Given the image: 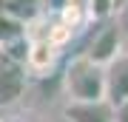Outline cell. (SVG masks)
I'll list each match as a JSON object with an SVG mask.
<instances>
[{
	"label": "cell",
	"mask_w": 128,
	"mask_h": 122,
	"mask_svg": "<svg viewBox=\"0 0 128 122\" xmlns=\"http://www.w3.org/2000/svg\"><path fill=\"white\" fill-rule=\"evenodd\" d=\"M66 91L71 100L88 102V100H105V71L91 57H77L66 71Z\"/></svg>",
	"instance_id": "obj_1"
},
{
	"label": "cell",
	"mask_w": 128,
	"mask_h": 122,
	"mask_svg": "<svg viewBox=\"0 0 128 122\" xmlns=\"http://www.w3.org/2000/svg\"><path fill=\"white\" fill-rule=\"evenodd\" d=\"M105 71V102L117 105L128 97V51L120 48L108 63L102 65Z\"/></svg>",
	"instance_id": "obj_2"
},
{
	"label": "cell",
	"mask_w": 128,
	"mask_h": 122,
	"mask_svg": "<svg viewBox=\"0 0 128 122\" xmlns=\"http://www.w3.org/2000/svg\"><path fill=\"white\" fill-rule=\"evenodd\" d=\"M23 82H26V74L20 60L0 51V105H12L23 94Z\"/></svg>",
	"instance_id": "obj_3"
},
{
	"label": "cell",
	"mask_w": 128,
	"mask_h": 122,
	"mask_svg": "<svg viewBox=\"0 0 128 122\" xmlns=\"http://www.w3.org/2000/svg\"><path fill=\"white\" fill-rule=\"evenodd\" d=\"M66 119H71V122H114V105L105 100H88V102L71 100L68 108H66Z\"/></svg>",
	"instance_id": "obj_4"
},
{
	"label": "cell",
	"mask_w": 128,
	"mask_h": 122,
	"mask_svg": "<svg viewBox=\"0 0 128 122\" xmlns=\"http://www.w3.org/2000/svg\"><path fill=\"white\" fill-rule=\"evenodd\" d=\"M120 48H122V31H120L117 26H105V28H100V31L94 34V40H91V45H88V54L86 57H91L94 63L105 65Z\"/></svg>",
	"instance_id": "obj_5"
},
{
	"label": "cell",
	"mask_w": 128,
	"mask_h": 122,
	"mask_svg": "<svg viewBox=\"0 0 128 122\" xmlns=\"http://www.w3.org/2000/svg\"><path fill=\"white\" fill-rule=\"evenodd\" d=\"M57 48H60V45H54L48 37H43V40L28 43L23 60L28 63V68H32V71H48V68L54 65V60H57Z\"/></svg>",
	"instance_id": "obj_6"
},
{
	"label": "cell",
	"mask_w": 128,
	"mask_h": 122,
	"mask_svg": "<svg viewBox=\"0 0 128 122\" xmlns=\"http://www.w3.org/2000/svg\"><path fill=\"white\" fill-rule=\"evenodd\" d=\"M26 31H23V20L12 17V14L0 11V48H12V45L23 43Z\"/></svg>",
	"instance_id": "obj_7"
},
{
	"label": "cell",
	"mask_w": 128,
	"mask_h": 122,
	"mask_svg": "<svg viewBox=\"0 0 128 122\" xmlns=\"http://www.w3.org/2000/svg\"><path fill=\"white\" fill-rule=\"evenodd\" d=\"M37 9H40V0H0V11L3 14H12L17 20H32Z\"/></svg>",
	"instance_id": "obj_8"
},
{
	"label": "cell",
	"mask_w": 128,
	"mask_h": 122,
	"mask_svg": "<svg viewBox=\"0 0 128 122\" xmlns=\"http://www.w3.org/2000/svg\"><path fill=\"white\" fill-rule=\"evenodd\" d=\"M88 17H91V11H88V0H66V3H63V23H66V26L77 28Z\"/></svg>",
	"instance_id": "obj_9"
},
{
	"label": "cell",
	"mask_w": 128,
	"mask_h": 122,
	"mask_svg": "<svg viewBox=\"0 0 128 122\" xmlns=\"http://www.w3.org/2000/svg\"><path fill=\"white\" fill-rule=\"evenodd\" d=\"M88 11H91L94 20H105L108 14L117 11V6H114V0H88Z\"/></svg>",
	"instance_id": "obj_10"
},
{
	"label": "cell",
	"mask_w": 128,
	"mask_h": 122,
	"mask_svg": "<svg viewBox=\"0 0 128 122\" xmlns=\"http://www.w3.org/2000/svg\"><path fill=\"white\" fill-rule=\"evenodd\" d=\"M114 122H128V97L114 105Z\"/></svg>",
	"instance_id": "obj_11"
},
{
	"label": "cell",
	"mask_w": 128,
	"mask_h": 122,
	"mask_svg": "<svg viewBox=\"0 0 128 122\" xmlns=\"http://www.w3.org/2000/svg\"><path fill=\"white\" fill-rule=\"evenodd\" d=\"M122 51H128V26H125V34H122Z\"/></svg>",
	"instance_id": "obj_12"
},
{
	"label": "cell",
	"mask_w": 128,
	"mask_h": 122,
	"mask_svg": "<svg viewBox=\"0 0 128 122\" xmlns=\"http://www.w3.org/2000/svg\"><path fill=\"white\" fill-rule=\"evenodd\" d=\"M125 3H128V0H114V6H117V9H122Z\"/></svg>",
	"instance_id": "obj_13"
},
{
	"label": "cell",
	"mask_w": 128,
	"mask_h": 122,
	"mask_svg": "<svg viewBox=\"0 0 128 122\" xmlns=\"http://www.w3.org/2000/svg\"><path fill=\"white\" fill-rule=\"evenodd\" d=\"M57 122H71V119H66V117H63V119H57Z\"/></svg>",
	"instance_id": "obj_14"
},
{
	"label": "cell",
	"mask_w": 128,
	"mask_h": 122,
	"mask_svg": "<svg viewBox=\"0 0 128 122\" xmlns=\"http://www.w3.org/2000/svg\"><path fill=\"white\" fill-rule=\"evenodd\" d=\"M0 122H3V119H0Z\"/></svg>",
	"instance_id": "obj_15"
}]
</instances>
